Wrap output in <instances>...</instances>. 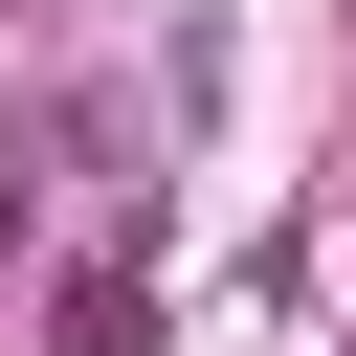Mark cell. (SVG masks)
Segmentation results:
<instances>
[{"label": "cell", "instance_id": "1", "mask_svg": "<svg viewBox=\"0 0 356 356\" xmlns=\"http://www.w3.org/2000/svg\"><path fill=\"white\" fill-rule=\"evenodd\" d=\"M67 356H156V289H67Z\"/></svg>", "mask_w": 356, "mask_h": 356}]
</instances>
